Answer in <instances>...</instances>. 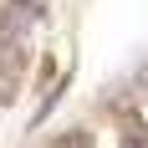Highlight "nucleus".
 <instances>
[{
    "instance_id": "nucleus-2",
    "label": "nucleus",
    "mask_w": 148,
    "mask_h": 148,
    "mask_svg": "<svg viewBox=\"0 0 148 148\" xmlns=\"http://www.w3.org/2000/svg\"><path fill=\"white\" fill-rule=\"evenodd\" d=\"M21 72H26V41L0 36V77H5V82H15Z\"/></svg>"
},
{
    "instance_id": "nucleus-3",
    "label": "nucleus",
    "mask_w": 148,
    "mask_h": 148,
    "mask_svg": "<svg viewBox=\"0 0 148 148\" xmlns=\"http://www.w3.org/2000/svg\"><path fill=\"white\" fill-rule=\"evenodd\" d=\"M123 148H148V128L138 118H128V128H123Z\"/></svg>"
},
{
    "instance_id": "nucleus-4",
    "label": "nucleus",
    "mask_w": 148,
    "mask_h": 148,
    "mask_svg": "<svg viewBox=\"0 0 148 148\" xmlns=\"http://www.w3.org/2000/svg\"><path fill=\"white\" fill-rule=\"evenodd\" d=\"M138 82H148V66H143V72H138Z\"/></svg>"
},
{
    "instance_id": "nucleus-1",
    "label": "nucleus",
    "mask_w": 148,
    "mask_h": 148,
    "mask_svg": "<svg viewBox=\"0 0 148 148\" xmlns=\"http://www.w3.org/2000/svg\"><path fill=\"white\" fill-rule=\"evenodd\" d=\"M41 21V5H31V0H5V10H0V36H15V41H26L31 31Z\"/></svg>"
}]
</instances>
